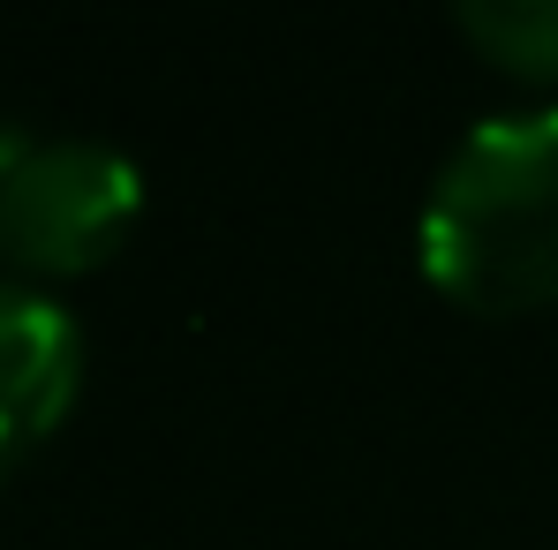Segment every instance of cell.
I'll return each mask as SVG.
<instances>
[{"mask_svg":"<svg viewBox=\"0 0 558 550\" xmlns=\"http://www.w3.org/2000/svg\"><path fill=\"white\" fill-rule=\"evenodd\" d=\"M415 249L430 286L475 317L558 302V106H506L468 129L430 174Z\"/></svg>","mask_w":558,"mask_h":550,"instance_id":"1","label":"cell"},{"mask_svg":"<svg viewBox=\"0 0 558 550\" xmlns=\"http://www.w3.org/2000/svg\"><path fill=\"white\" fill-rule=\"evenodd\" d=\"M84 392V325L23 286L0 279V475L38 453Z\"/></svg>","mask_w":558,"mask_h":550,"instance_id":"3","label":"cell"},{"mask_svg":"<svg viewBox=\"0 0 558 550\" xmlns=\"http://www.w3.org/2000/svg\"><path fill=\"white\" fill-rule=\"evenodd\" d=\"M144 219V174L106 136H23L0 159V257L38 279L98 272Z\"/></svg>","mask_w":558,"mask_h":550,"instance_id":"2","label":"cell"},{"mask_svg":"<svg viewBox=\"0 0 558 550\" xmlns=\"http://www.w3.org/2000/svg\"><path fill=\"white\" fill-rule=\"evenodd\" d=\"M461 38L521 84H558V0H461Z\"/></svg>","mask_w":558,"mask_h":550,"instance_id":"4","label":"cell"}]
</instances>
